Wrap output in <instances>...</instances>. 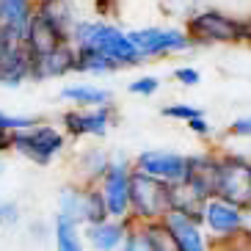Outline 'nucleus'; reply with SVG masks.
Wrapping results in <instances>:
<instances>
[{
  "label": "nucleus",
  "instance_id": "nucleus-35",
  "mask_svg": "<svg viewBox=\"0 0 251 251\" xmlns=\"http://www.w3.org/2000/svg\"><path fill=\"white\" fill-rule=\"evenodd\" d=\"M249 237H251V213H249Z\"/></svg>",
  "mask_w": 251,
  "mask_h": 251
},
{
  "label": "nucleus",
  "instance_id": "nucleus-19",
  "mask_svg": "<svg viewBox=\"0 0 251 251\" xmlns=\"http://www.w3.org/2000/svg\"><path fill=\"white\" fill-rule=\"evenodd\" d=\"M36 11L45 17V20H50L67 39L72 36V28L77 25V20H80L75 0H36Z\"/></svg>",
  "mask_w": 251,
  "mask_h": 251
},
{
  "label": "nucleus",
  "instance_id": "nucleus-18",
  "mask_svg": "<svg viewBox=\"0 0 251 251\" xmlns=\"http://www.w3.org/2000/svg\"><path fill=\"white\" fill-rule=\"evenodd\" d=\"M52 243L61 251H80L86 246V240H83V221L58 210L55 218H52Z\"/></svg>",
  "mask_w": 251,
  "mask_h": 251
},
{
  "label": "nucleus",
  "instance_id": "nucleus-6",
  "mask_svg": "<svg viewBox=\"0 0 251 251\" xmlns=\"http://www.w3.org/2000/svg\"><path fill=\"white\" fill-rule=\"evenodd\" d=\"M171 185L157 177L133 171L130 188V218L133 221H160L171 210Z\"/></svg>",
  "mask_w": 251,
  "mask_h": 251
},
{
  "label": "nucleus",
  "instance_id": "nucleus-30",
  "mask_svg": "<svg viewBox=\"0 0 251 251\" xmlns=\"http://www.w3.org/2000/svg\"><path fill=\"white\" fill-rule=\"evenodd\" d=\"M20 224V207L8 199H0V226H14Z\"/></svg>",
  "mask_w": 251,
  "mask_h": 251
},
{
  "label": "nucleus",
  "instance_id": "nucleus-3",
  "mask_svg": "<svg viewBox=\"0 0 251 251\" xmlns=\"http://www.w3.org/2000/svg\"><path fill=\"white\" fill-rule=\"evenodd\" d=\"M201 226H204L210 246H240L249 237V210L210 196L201 207Z\"/></svg>",
  "mask_w": 251,
  "mask_h": 251
},
{
  "label": "nucleus",
  "instance_id": "nucleus-13",
  "mask_svg": "<svg viewBox=\"0 0 251 251\" xmlns=\"http://www.w3.org/2000/svg\"><path fill=\"white\" fill-rule=\"evenodd\" d=\"M122 251H174V243L163 221H133L130 218Z\"/></svg>",
  "mask_w": 251,
  "mask_h": 251
},
{
  "label": "nucleus",
  "instance_id": "nucleus-33",
  "mask_svg": "<svg viewBox=\"0 0 251 251\" xmlns=\"http://www.w3.org/2000/svg\"><path fill=\"white\" fill-rule=\"evenodd\" d=\"M8 45H11V39H8L6 33H3V30H0V58H3V52L8 50Z\"/></svg>",
  "mask_w": 251,
  "mask_h": 251
},
{
  "label": "nucleus",
  "instance_id": "nucleus-11",
  "mask_svg": "<svg viewBox=\"0 0 251 251\" xmlns=\"http://www.w3.org/2000/svg\"><path fill=\"white\" fill-rule=\"evenodd\" d=\"M166 232H169L174 251H204L213 249L210 246V237H207L204 226H201V218L188 213H179V210H169V213L160 218Z\"/></svg>",
  "mask_w": 251,
  "mask_h": 251
},
{
  "label": "nucleus",
  "instance_id": "nucleus-4",
  "mask_svg": "<svg viewBox=\"0 0 251 251\" xmlns=\"http://www.w3.org/2000/svg\"><path fill=\"white\" fill-rule=\"evenodd\" d=\"M213 196L243 207L251 213V157L218 149V171L213 179Z\"/></svg>",
  "mask_w": 251,
  "mask_h": 251
},
{
  "label": "nucleus",
  "instance_id": "nucleus-24",
  "mask_svg": "<svg viewBox=\"0 0 251 251\" xmlns=\"http://www.w3.org/2000/svg\"><path fill=\"white\" fill-rule=\"evenodd\" d=\"M119 64L111 58H105V55H100V52H91V50H77V72L80 75H94V77H100V75H113L119 72Z\"/></svg>",
  "mask_w": 251,
  "mask_h": 251
},
{
  "label": "nucleus",
  "instance_id": "nucleus-1",
  "mask_svg": "<svg viewBox=\"0 0 251 251\" xmlns=\"http://www.w3.org/2000/svg\"><path fill=\"white\" fill-rule=\"evenodd\" d=\"M69 42L75 45V50L100 52L105 58L116 61L122 69L144 64L138 47H135L133 39H130V30L119 28L116 23H108V20H83L80 17L77 25L72 28Z\"/></svg>",
  "mask_w": 251,
  "mask_h": 251
},
{
  "label": "nucleus",
  "instance_id": "nucleus-16",
  "mask_svg": "<svg viewBox=\"0 0 251 251\" xmlns=\"http://www.w3.org/2000/svg\"><path fill=\"white\" fill-rule=\"evenodd\" d=\"M33 14L36 0H0V30L11 42H25V30Z\"/></svg>",
  "mask_w": 251,
  "mask_h": 251
},
{
  "label": "nucleus",
  "instance_id": "nucleus-34",
  "mask_svg": "<svg viewBox=\"0 0 251 251\" xmlns=\"http://www.w3.org/2000/svg\"><path fill=\"white\" fill-rule=\"evenodd\" d=\"M243 45H251V17L246 20V33H243Z\"/></svg>",
  "mask_w": 251,
  "mask_h": 251
},
{
  "label": "nucleus",
  "instance_id": "nucleus-14",
  "mask_svg": "<svg viewBox=\"0 0 251 251\" xmlns=\"http://www.w3.org/2000/svg\"><path fill=\"white\" fill-rule=\"evenodd\" d=\"M127 224H130V218L105 215L102 221H94V224H86L83 226V240L94 251H119L125 246Z\"/></svg>",
  "mask_w": 251,
  "mask_h": 251
},
{
  "label": "nucleus",
  "instance_id": "nucleus-8",
  "mask_svg": "<svg viewBox=\"0 0 251 251\" xmlns=\"http://www.w3.org/2000/svg\"><path fill=\"white\" fill-rule=\"evenodd\" d=\"M130 39L138 47L144 61H160V58H169V55H182V52L196 47L185 28L179 30V28H160V25H144V28L130 30Z\"/></svg>",
  "mask_w": 251,
  "mask_h": 251
},
{
  "label": "nucleus",
  "instance_id": "nucleus-27",
  "mask_svg": "<svg viewBox=\"0 0 251 251\" xmlns=\"http://www.w3.org/2000/svg\"><path fill=\"white\" fill-rule=\"evenodd\" d=\"M33 122H36L33 116H20V113L0 111V130H3V133H17V130H23V127L33 125Z\"/></svg>",
  "mask_w": 251,
  "mask_h": 251
},
{
  "label": "nucleus",
  "instance_id": "nucleus-32",
  "mask_svg": "<svg viewBox=\"0 0 251 251\" xmlns=\"http://www.w3.org/2000/svg\"><path fill=\"white\" fill-rule=\"evenodd\" d=\"M6 152H11V133L0 130V155H6Z\"/></svg>",
  "mask_w": 251,
  "mask_h": 251
},
{
  "label": "nucleus",
  "instance_id": "nucleus-17",
  "mask_svg": "<svg viewBox=\"0 0 251 251\" xmlns=\"http://www.w3.org/2000/svg\"><path fill=\"white\" fill-rule=\"evenodd\" d=\"M64 42H69L64 33H61L55 25L50 23V20H45V17L33 14L30 17V23H28V30H25V47H28L33 55H42V52H50L52 47H58L64 45Z\"/></svg>",
  "mask_w": 251,
  "mask_h": 251
},
{
  "label": "nucleus",
  "instance_id": "nucleus-12",
  "mask_svg": "<svg viewBox=\"0 0 251 251\" xmlns=\"http://www.w3.org/2000/svg\"><path fill=\"white\" fill-rule=\"evenodd\" d=\"M75 72H77V50H75L72 42H64V45L52 47L50 52L33 55L30 80L33 83H47V80H58V77L75 75Z\"/></svg>",
  "mask_w": 251,
  "mask_h": 251
},
{
  "label": "nucleus",
  "instance_id": "nucleus-9",
  "mask_svg": "<svg viewBox=\"0 0 251 251\" xmlns=\"http://www.w3.org/2000/svg\"><path fill=\"white\" fill-rule=\"evenodd\" d=\"M133 160L122 155H113L105 174L100 177V191H102L108 215L113 218H130V188H133Z\"/></svg>",
  "mask_w": 251,
  "mask_h": 251
},
{
  "label": "nucleus",
  "instance_id": "nucleus-26",
  "mask_svg": "<svg viewBox=\"0 0 251 251\" xmlns=\"http://www.w3.org/2000/svg\"><path fill=\"white\" fill-rule=\"evenodd\" d=\"M127 91L135 94V97H155L157 91H160V77H157V75H141V77L130 80Z\"/></svg>",
  "mask_w": 251,
  "mask_h": 251
},
{
  "label": "nucleus",
  "instance_id": "nucleus-2",
  "mask_svg": "<svg viewBox=\"0 0 251 251\" xmlns=\"http://www.w3.org/2000/svg\"><path fill=\"white\" fill-rule=\"evenodd\" d=\"M69 141L72 138L64 133V127L47 125V122L36 119L33 125L11 133V152L30 160L33 166H50L67 152Z\"/></svg>",
  "mask_w": 251,
  "mask_h": 251
},
{
  "label": "nucleus",
  "instance_id": "nucleus-5",
  "mask_svg": "<svg viewBox=\"0 0 251 251\" xmlns=\"http://www.w3.org/2000/svg\"><path fill=\"white\" fill-rule=\"evenodd\" d=\"M185 30L193 45H243L246 20L221 8H201L188 17Z\"/></svg>",
  "mask_w": 251,
  "mask_h": 251
},
{
  "label": "nucleus",
  "instance_id": "nucleus-31",
  "mask_svg": "<svg viewBox=\"0 0 251 251\" xmlns=\"http://www.w3.org/2000/svg\"><path fill=\"white\" fill-rule=\"evenodd\" d=\"M185 127H188L193 135H199V138H210V135H213V127H210V122L204 119V113L188 119V122H185Z\"/></svg>",
  "mask_w": 251,
  "mask_h": 251
},
{
  "label": "nucleus",
  "instance_id": "nucleus-21",
  "mask_svg": "<svg viewBox=\"0 0 251 251\" xmlns=\"http://www.w3.org/2000/svg\"><path fill=\"white\" fill-rule=\"evenodd\" d=\"M169 191H171V210H179V213H188V215L201 218V207H204L207 199H210V193H204L201 188H196V185L188 182V179L174 182Z\"/></svg>",
  "mask_w": 251,
  "mask_h": 251
},
{
  "label": "nucleus",
  "instance_id": "nucleus-29",
  "mask_svg": "<svg viewBox=\"0 0 251 251\" xmlns=\"http://www.w3.org/2000/svg\"><path fill=\"white\" fill-rule=\"evenodd\" d=\"M226 135H232V138H246V141H251V113L232 119V125L226 127Z\"/></svg>",
  "mask_w": 251,
  "mask_h": 251
},
{
  "label": "nucleus",
  "instance_id": "nucleus-7",
  "mask_svg": "<svg viewBox=\"0 0 251 251\" xmlns=\"http://www.w3.org/2000/svg\"><path fill=\"white\" fill-rule=\"evenodd\" d=\"M116 108L108 105H72L61 113V127L72 141L83 138H105L116 127Z\"/></svg>",
  "mask_w": 251,
  "mask_h": 251
},
{
  "label": "nucleus",
  "instance_id": "nucleus-23",
  "mask_svg": "<svg viewBox=\"0 0 251 251\" xmlns=\"http://www.w3.org/2000/svg\"><path fill=\"white\" fill-rule=\"evenodd\" d=\"M108 215V207H105L102 191L97 182H83V196H80V221L83 226L94 221H102Z\"/></svg>",
  "mask_w": 251,
  "mask_h": 251
},
{
  "label": "nucleus",
  "instance_id": "nucleus-28",
  "mask_svg": "<svg viewBox=\"0 0 251 251\" xmlns=\"http://www.w3.org/2000/svg\"><path fill=\"white\" fill-rule=\"evenodd\" d=\"M171 77H174L179 86H185V89H193V86H199V83H201V72L196 67H191V64L177 67L174 72H171Z\"/></svg>",
  "mask_w": 251,
  "mask_h": 251
},
{
  "label": "nucleus",
  "instance_id": "nucleus-20",
  "mask_svg": "<svg viewBox=\"0 0 251 251\" xmlns=\"http://www.w3.org/2000/svg\"><path fill=\"white\" fill-rule=\"evenodd\" d=\"M111 152L102 147H86L75 157V169H77V182H100L105 174L108 163H111Z\"/></svg>",
  "mask_w": 251,
  "mask_h": 251
},
{
  "label": "nucleus",
  "instance_id": "nucleus-22",
  "mask_svg": "<svg viewBox=\"0 0 251 251\" xmlns=\"http://www.w3.org/2000/svg\"><path fill=\"white\" fill-rule=\"evenodd\" d=\"M61 100L69 105H108L113 102L111 89H102V86H94V83H69L61 89Z\"/></svg>",
  "mask_w": 251,
  "mask_h": 251
},
{
  "label": "nucleus",
  "instance_id": "nucleus-10",
  "mask_svg": "<svg viewBox=\"0 0 251 251\" xmlns=\"http://www.w3.org/2000/svg\"><path fill=\"white\" fill-rule=\"evenodd\" d=\"M133 169L174 185L188 177V155L174 149H144L133 157Z\"/></svg>",
  "mask_w": 251,
  "mask_h": 251
},
{
  "label": "nucleus",
  "instance_id": "nucleus-25",
  "mask_svg": "<svg viewBox=\"0 0 251 251\" xmlns=\"http://www.w3.org/2000/svg\"><path fill=\"white\" fill-rule=\"evenodd\" d=\"M199 113H204L199 108V105H193V102H166L160 108V116H166V119H174V122H188V119H193V116H199Z\"/></svg>",
  "mask_w": 251,
  "mask_h": 251
},
{
  "label": "nucleus",
  "instance_id": "nucleus-15",
  "mask_svg": "<svg viewBox=\"0 0 251 251\" xmlns=\"http://www.w3.org/2000/svg\"><path fill=\"white\" fill-rule=\"evenodd\" d=\"M30 72H33V52L25 47V42H11L0 58V86L17 89L30 80Z\"/></svg>",
  "mask_w": 251,
  "mask_h": 251
}]
</instances>
